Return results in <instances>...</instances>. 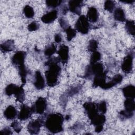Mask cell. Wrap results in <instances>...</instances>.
Here are the masks:
<instances>
[{
    "mask_svg": "<svg viewBox=\"0 0 135 135\" xmlns=\"http://www.w3.org/2000/svg\"><path fill=\"white\" fill-rule=\"evenodd\" d=\"M23 13L28 18H32L34 16V11L32 7L27 5L23 8Z\"/></svg>",
    "mask_w": 135,
    "mask_h": 135,
    "instance_id": "27",
    "label": "cell"
},
{
    "mask_svg": "<svg viewBox=\"0 0 135 135\" xmlns=\"http://www.w3.org/2000/svg\"><path fill=\"white\" fill-rule=\"evenodd\" d=\"M78 91H79L78 88H74V89H70V91H69V93H68V94H69V95L72 96L73 94H75V93H76V92H78Z\"/></svg>",
    "mask_w": 135,
    "mask_h": 135,
    "instance_id": "41",
    "label": "cell"
},
{
    "mask_svg": "<svg viewBox=\"0 0 135 135\" xmlns=\"http://www.w3.org/2000/svg\"><path fill=\"white\" fill-rule=\"evenodd\" d=\"M26 55V53L24 51H20L17 52L12 57L11 62L12 64L16 67V68L18 66L24 65Z\"/></svg>",
    "mask_w": 135,
    "mask_h": 135,
    "instance_id": "9",
    "label": "cell"
},
{
    "mask_svg": "<svg viewBox=\"0 0 135 135\" xmlns=\"http://www.w3.org/2000/svg\"><path fill=\"white\" fill-rule=\"evenodd\" d=\"M17 111L15 108L10 105L8 106L4 112V116L7 120H12L14 119L17 115Z\"/></svg>",
    "mask_w": 135,
    "mask_h": 135,
    "instance_id": "18",
    "label": "cell"
},
{
    "mask_svg": "<svg viewBox=\"0 0 135 135\" xmlns=\"http://www.w3.org/2000/svg\"><path fill=\"white\" fill-rule=\"evenodd\" d=\"M91 123L95 127L103 126L104 124L106 119L105 116L103 114H98L95 117H94L92 119L90 120Z\"/></svg>",
    "mask_w": 135,
    "mask_h": 135,
    "instance_id": "20",
    "label": "cell"
},
{
    "mask_svg": "<svg viewBox=\"0 0 135 135\" xmlns=\"http://www.w3.org/2000/svg\"><path fill=\"white\" fill-rule=\"evenodd\" d=\"M63 1L61 0H47L46 1V5L47 7L51 8H55L61 4Z\"/></svg>",
    "mask_w": 135,
    "mask_h": 135,
    "instance_id": "31",
    "label": "cell"
},
{
    "mask_svg": "<svg viewBox=\"0 0 135 135\" xmlns=\"http://www.w3.org/2000/svg\"><path fill=\"white\" fill-rule=\"evenodd\" d=\"M1 134H3V135L4 134V135H9V134H11L12 133L11 130L8 127L4 128L3 129H2L1 131Z\"/></svg>",
    "mask_w": 135,
    "mask_h": 135,
    "instance_id": "39",
    "label": "cell"
},
{
    "mask_svg": "<svg viewBox=\"0 0 135 135\" xmlns=\"http://www.w3.org/2000/svg\"><path fill=\"white\" fill-rule=\"evenodd\" d=\"M125 110L130 112H133L135 109V103L134 99L127 98L124 102Z\"/></svg>",
    "mask_w": 135,
    "mask_h": 135,
    "instance_id": "22",
    "label": "cell"
},
{
    "mask_svg": "<svg viewBox=\"0 0 135 135\" xmlns=\"http://www.w3.org/2000/svg\"><path fill=\"white\" fill-rule=\"evenodd\" d=\"M83 6V1L80 0H71L69 2V9L71 12L80 15L81 7Z\"/></svg>",
    "mask_w": 135,
    "mask_h": 135,
    "instance_id": "11",
    "label": "cell"
},
{
    "mask_svg": "<svg viewBox=\"0 0 135 135\" xmlns=\"http://www.w3.org/2000/svg\"><path fill=\"white\" fill-rule=\"evenodd\" d=\"M59 57H54L50 59L45 63L48 67L47 70L45 72L46 83L50 87H53L59 82V76L61 73V68L59 62Z\"/></svg>",
    "mask_w": 135,
    "mask_h": 135,
    "instance_id": "1",
    "label": "cell"
},
{
    "mask_svg": "<svg viewBox=\"0 0 135 135\" xmlns=\"http://www.w3.org/2000/svg\"><path fill=\"white\" fill-rule=\"evenodd\" d=\"M122 80H123V76L120 74H117L115 75L111 79V80L114 83L115 85H116L117 84H120L122 81Z\"/></svg>",
    "mask_w": 135,
    "mask_h": 135,
    "instance_id": "37",
    "label": "cell"
},
{
    "mask_svg": "<svg viewBox=\"0 0 135 135\" xmlns=\"http://www.w3.org/2000/svg\"><path fill=\"white\" fill-rule=\"evenodd\" d=\"M98 111L102 114H104L107 112V103L105 101H102L99 103L97 104Z\"/></svg>",
    "mask_w": 135,
    "mask_h": 135,
    "instance_id": "34",
    "label": "cell"
},
{
    "mask_svg": "<svg viewBox=\"0 0 135 135\" xmlns=\"http://www.w3.org/2000/svg\"><path fill=\"white\" fill-rule=\"evenodd\" d=\"M133 115V112H130L126 110H122L119 112V115L121 119L122 120L126 119H129L131 118Z\"/></svg>",
    "mask_w": 135,
    "mask_h": 135,
    "instance_id": "33",
    "label": "cell"
},
{
    "mask_svg": "<svg viewBox=\"0 0 135 135\" xmlns=\"http://www.w3.org/2000/svg\"><path fill=\"white\" fill-rule=\"evenodd\" d=\"M75 28L79 32L86 34L90 29V23L87 17L83 15H80L75 24Z\"/></svg>",
    "mask_w": 135,
    "mask_h": 135,
    "instance_id": "4",
    "label": "cell"
},
{
    "mask_svg": "<svg viewBox=\"0 0 135 135\" xmlns=\"http://www.w3.org/2000/svg\"><path fill=\"white\" fill-rule=\"evenodd\" d=\"M103 126L95 127V132H96L97 133H99L103 130Z\"/></svg>",
    "mask_w": 135,
    "mask_h": 135,
    "instance_id": "42",
    "label": "cell"
},
{
    "mask_svg": "<svg viewBox=\"0 0 135 135\" xmlns=\"http://www.w3.org/2000/svg\"><path fill=\"white\" fill-rule=\"evenodd\" d=\"M98 47V42L95 40H91L89 42L88 49L90 52H95L97 51Z\"/></svg>",
    "mask_w": 135,
    "mask_h": 135,
    "instance_id": "30",
    "label": "cell"
},
{
    "mask_svg": "<svg viewBox=\"0 0 135 135\" xmlns=\"http://www.w3.org/2000/svg\"><path fill=\"white\" fill-rule=\"evenodd\" d=\"M123 95L126 98L134 99L135 97V87L132 84H129L122 89Z\"/></svg>",
    "mask_w": 135,
    "mask_h": 135,
    "instance_id": "17",
    "label": "cell"
},
{
    "mask_svg": "<svg viewBox=\"0 0 135 135\" xmlns=\"http://www.w3.org/2000/svg\"><path fill=\"white\" fill-rule=\"evenodd\" d=\"M57 17V11L56 9H53L41 17V21L45 23L49 24L54 22Z\"/></svg>",
    "mask_w": 135,
    "mask_h": 135,
    "instance_id": "15",
    "label": "cell"
},
{
    "mask_svg": "<svg viewBox=\"0 0 135 135\" xmlns=\"http://www.w3.org/2000/svg\"><path fill=\"white\" fill-rule=\"evenodd\" d=\"M1 50L3 53L11 52L14 50L15 46L14 42L13 40H9L2 43L0 45Z\"/></svg>",
    "mask_w": 135,
    "mask_h": 135,
    "instance_id": "19",
    "label": "cell"
},
{
    "mask_svg": "<svg viewBox=\"0 0 135 135\" xmlns=\"http://www.w3.org/2000/svg\"><path fill=\"white\" fill-rule=\"evenodd\" d=\"M56 51V46L53 44H51L46 47L44 50V55L47 57H50Z\"/></svg>",
    "mask_w": 135,
    "mask_h": 135,
    "instance_id": "25",
    "label": "cell"
},
{
    "mask_svg": "<svg viewBox=\"0 0 135 135\" xmlns=\"http://www.w3.org/2000/svg\"><path fill=\"white\" fill-rule=\"evenodd\" d=\"M101 54L98 51L93 52L90 57V64L97 63L98 61H99L101 59Z\"/></svg>",
    "mask_w": 135,
    "mask_h": 135,
    "instance_id": "32",
    "label": "cell"
},
{
    "mask_svg": "<svg viewBox=\"0 0 135 135\" xmlns=\"http://www.w3.org/2000/svg\"><path fill=\"white\" fill-rule=\"evenodd\" d=\"M133 53L130 52L128 53L123 59L121 64V69L122 71L127 74L130 73L133 68Z\"/></svg>",
    "mask_w": 135,
    "mask_h": 135,
    "instance_id": "7",
    "label": "cell"
},
{
    "mask_svg": "<svg viewBox=\"0 0 135 135\" xmlns=\"http://www.w3.org/2000/svg\"><path fill=\"white\" fill-rule=\"evenodd\" d=\"M85 112L87 114L89 119L91 120L98 114L97 104L92 102H86L83 105Z\"/></svg>",
    "mask_w": 135,
    "mask_h": 135,
    "instance_id": "8",
    "label": "cell"
},
{
    "mask_svg": "<svg viewBox=\"0 0 135 135\" xmlns=\"http://www.w3.org/2000/svg\"><path fill=\"white\" fill-rule=\"evenodd\" d=\"M44 119L41 118L30 121L27 125V130L32 134L38 133L41 127L44 124Z\"/></svg>",
    "mask_w": 135,
    "mask_h": 135,
    "instance_id": "6",
    "label": "cell"
},
{
    "mask_svg": "<svg viewBox=\"0 0 135 135\" xmlns=\"http://www.w3.org/2000/svg\"><path fill=\"white\" fill-rule=\"evenodd\" d=\"M64 31L66 34V39L68 41H70L73 38L76 36V31L72 28L70 26L67 27Z\"/></svg>",
    "mask_w": 135,
    "mask_h": 135,
    "instance_id": "28",
    "label": "cell"
},
{
    "mask_svg": "<svg viewBox=\"0 0 135 135\" xmlns=\"http://www.w3.org/2000/svg\"><path fill=\"white\" fill-rule=\"evenodd\" d=\"M47 108V101L45 98L39 97L32 106L31 109L33 113L42 114L44 113Z\"/></svg>",
    "mask_w": 135,
    "mask_h": 135,
    "instance_id": "5",
    "label": "cell"
},
{
    "mask_svg": "<svg viewBox=\"0 0 135 135\" xmlns=\"http://www.w3.org/2000/svg\"><path fill=\"white\" fill-rule=\"evenodd\" d=\"M107 71H104L103 73L96 75L94 76L92 86L94 88L98 86L102 87L106 82L107 79Z\"/></svg>",
    "mask_w": 135,
    "mask_h": 135,
    "instance_id": "13",
    "label": "cell"
},
{
    "mask_svg": "<svg viewBox=\"0 0 135 135\" xmlns=\"http://www.w3.org/2000/svg\"><path fill=\"white\" fill-rule=\"evenodd\" d=\"M11 127L12 128H13V129H14V130L17 132V133H19L22 129V127L20 125V124L19 123V122H18L17 121H13L11 124Z\"/></svg>",
    "mask_w": 135,
    "mask_h": 135,
    "instance_id": "36",
    "label": "cell"
},
{
    "mask_svg": "<svg viewBox=\"0 0 135 135\" xmlns=\"http://www.w3.org/2000/svg\"><path fill=\"white\" fill-rule=\"evenodd\" d=\"M54 40L55 42L59 43L62 41V36L60 33H56L54 35Z\"/></svg>",
    "mask_w": 135,
    "mask_h": 135,
    "instance_id": "40",
    "label": "cell"
},
{
    "mask_svg": "<svg viewBox=\"0 0 135 135\" xmlns=\"http://www.w3.org/2000/svg\"><path fill=\"white\" fill-rule=\"evenodd\" d=\"M114 18L120 22H124L126 21V15L124 10L121 7H117L114 11Z\"/></svg>",
    "mask_w": 135,
    "mask_h": 135,
    "instance_id": "21",
    "label": "cell"
},
{
    "mask_svg": "<svg viewBox=\"0 0 135 135\" xmlns=\"http://www.w3.org/2000/svg\"><path fill=\"white\" fill-rule=\"evenodd\" d=\"M32 113L31 107L30 108L26 104H23L21 105V110L18 115V119L22 121L27 120L30 118Z\"/></svg>",
    "mask_w": 135,
    "mask_h": 135,
    "instance_id": "12",
    "label": "cell"
},
{
    "mask_svg": "<svg viewBox=\"0 0 135 135\" xmlns=\"http://www.w3.org/2000/svg\"><path fill=\"white\" fill-rule=\"evenodd\" d=\"M125 28L128 34L134 36L135 32L134 21L133 20H127L126 22Z\"/></svg>",
    "mask_w": 135,
    "mask_h": 135,
    "instance_id": "24",
    "label": "cell"
},
{
    "mask_svg": "<svg viewBox=\"0 0 135 135\" xmlns=\"http://www.w3.org/2000/svg\"><path fill=\"white\" fill-rule=\"evenodd\" d=\"M86 16L88 21L92 23L97 22L99 19V13L97 9L93 6L89 7Z\"/></svg>",
    "mask_w": 135,
    "mask_h": 135,
    "instance_id": "16",
    "label": "cell"
},
{
    "mask_svg": "<svg viewBox=\"0 0 135 135\" xmlns=\"http://www.w3.org/2000/svg\"><path fill=\"white\" fill-rule=\"evenodd\" d=\"M18 87V86L13 83H11L8 84L5 89V94L7 96H11L12 94H14Z\"/></svg>",
    "mask_w": 135,
    "mask_h": 135,
    "instance_id": "26",
    "label": "cell"
},
{
    "mask_svg": "<svg viewBox=\"0 0 135 135\" xmlns=\"http://www.w3.org/2000/svg\"><path fill=\"white\" fill-rule=\"evenodd\" d=\"M16 98V101L20 102H23L25 99V93L23 88V86H18L15 94H14Z\"/></svg>",
    "mask_w": 135,
    "mask_h": 135,
    "instance_id": "23",
    "label": "cell"
},
{
    "mask_svg": "<svg viewBox=\"0 0 135 135\" xmlns=\"http://www.w3.org/2000/svg\"><path fill=\"white\" fill-rule=\"evenodd\" d=\"M104 72V66L101 63H95L90 64L86 68L84 77L86 79H91L93 75L101 74Z\"/></svg>",
    "mask_w": 135,
    "mask_h": 135,
    "instance_id": "3",
    "label": "cell"
},
{
    "mask_svg": "<svg viewBox=\"0 0 135 135\" xmlns=\"http://www.w3.org/2000/svg\"><path fill=\"white\" fill-rule=\"evenodd\" d=\"M69 49L67 45L62 44L60 45L57 54L59 55V59L60 62L63 64H66L69 59Z\"/></svg>",
    "mask_w": 135,
    "mask_h": 135,
    "instance_id": "10",
    "label": "cell"
},
{
    "mask_svg": "<svg viewBox=\"0 0 135 135\" xmlns=\"http://www.w3.org/2000/svg\"><path fill=\"white\" fill-rule=\"evenodd\" d=\"M39 27H40L39 24L36 21H33L28 24L27 26V29L29 31L32 32V31H34L38 30L39 28Z\"/></svg>",
    "mask_w": 135,
    "mask_h": 135,
    "instance_id": "35",
    "label": "cell"
},
{
    "mask_svg": "<svg viewBox=\"0 0 135 135\" xmlns=\"http://www.w3.org/2000/svg\"><path fill=\"white\" fill-rule=\"evenodd\" d=\"M59 23H60V26L64 30H65L67 27H68L69 26V24H68V22L66 20H65L63 17L60 18V19H59Z\"/></svg>",
    "mask_w": 135,
    "mask_h": 135,
    "instance_id": "38",
    "label": "cell"
},
{
    "mask_svg": "<svg viewBox=\"0 0 135 135\" xmlns=\"http://www.w3.org/2000/svg\"><path fill=\"white\" fill-rule=\"evenodd\" d=\"M34 85L37 90H42L45 87V80L40 71L37 70L35 73Z\"/></svg>",
    "mask_w": 135,
    "mask_h": 135,
    "instance_id": "14",
    "label": "cell"
},
{
    "mask_svg": "<svg viewBox=\"0 0 135 135\" xmlns=\"http://www.w3.org/2000/svg\"><path fill=\"white\" fill-rule=\"evenodd\" d=\"M115 3L112 1H107L104 2V8L105 10L111 13L115 8Z\"/></svg>",
    "mask_w": 135,
    "mask_h": 135,
    "instance_id": "29",
    "label": "cell"
},
{
    "mask_svg": "<svg viewBox=\"0 0 135 135\" xmlns=\"http://www.w3.org/2000/svg\"><path fill=\"white\" fill-rule=\"evenodd\" d=\"M121 2H122V3H129V4H132L133 3L134 1H121Z\"/></svg>",
    "mask_w": 135,
    "mask_h": 135,
    "instance_id": "43",
    "label": "cell"
},
{
    "mask_svg": "<svg viewBox=\"0 0 135 135\" xmlns=\"http://www.w3.org/2000/svg\"><path fill=\"white\" fill-rule=\"evenodd\" d=\"M64 118L60 113L49 114L44 122L46 129L52 133H57L63 130V124Z\"/></svg>",
    "mask_w": 135,
    "mask_h": 135,
    "instance_id": "2",
    "label": "cell"
}]
</instances>
